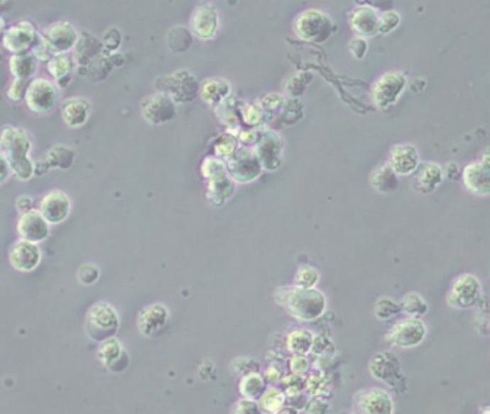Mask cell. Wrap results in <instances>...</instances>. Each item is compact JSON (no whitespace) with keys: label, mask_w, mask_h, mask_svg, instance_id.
Masks as SVG:
<instances>
[{"label":"cell","mask_w":490,"mask_h":414,"mask_svg":"<svg viewBox=\"0 0 490 414\" xmlns=\"http://www.w3.org/2000/svg\"><path fill=\"white\" fill-rule=\"evenodd\" d=\"M199 94L206 104L219 107L230 97L232 85L224 78H209L200 85Z\"/></svg>","instance_id":"cell-28"},{"label":"cell","mask_w":490,"mask_h":414,"mask_svg":"<svg viewBox=\"0 0 490 414\" xmlns=\"http://www.w3.org/2000/svg\"><path fill=\"white\" fill-rule=\"evenodd\" d=\"M220 28V16L217 9L210 4L196 6L190 18V32L202 40L213 39Z\"/></svg>","instance_id":"cell-17"},{"label":"cell","mask_w":490,"mask_h":414,"mask_svg":"<svg viewBox=\"0 0 490 414\" xmlns=\"http://www.w3.org/2000/svg\"><path fill=\"white\" fill-rule=\"evenodd\" d=\"M374 314L379 320L387 321L400 314V307L398 303H396L391 298H380L374 307Z\"/></svg>","instance_id":"cell-41"},{"label":"cell","mask_w":490,"mask_h":414,"mask_svg":"<svg viewBox=\"0 0 490 414\" xmlns=\"http://www.w3.org/2000/svg\"><path fill=\"white\" fill-rule=\"evenodd\" d=\"M445 179V170L437 163H423L414 173L413 187L415 192L428 195L433 193Z\"/></svg>","instance_id":"cell-25"},{"label":"cell","mask_w":490,"mask_h":414,"mask_svg":"<svg viewBox=\"0 0 490 414\" xmlns=\"http://www.w3.org/2000/svg\"><path fill=\"white\" fill-rule=\"evenodd\" d=\"M477 307H479V310L476 314V329L483 337H487V334H489V308H487L486 297L480 298V301L477 303Z\"/></svg>","instance_id":"cell-46"},{"label":"cell","mask_w":490,"mask_h":414,"mask_svg":"<svg viewBox=\"0 0 490 414\" xmlns=\"http://www.w3.org/2000/svg\"><path fill=\"white\" fill-rule=\"evenodd\" d=\"M58 87L46 78L32 80L25 94L28 108L39 115H46L52 112L58 105Z\"/></svg>","instance_id":"cell-11"},{"label":"cell","mask_w":490,"mask_h":414,"mask_svg":"<svg viewBox=\"0 0 490 414\" xmlns=\"http://www.w3.org/2000/svg\"><path fill=\"white\" fill-rule=\"evenodd\" d=\"M462 179L470 193L476 196H487L490 193V165L487 150L483 154V160L473 161L463 168Z\"/></svg>","instance_id":"cell-16"},{"label":"cell","mask_w":490,"mask_h":414,"mask_svg":"<svg viewBox=\"0 0 490 414\" xmlns=\"http://www.w3.org/2000/svg\"><path fill=\"white\" fill-rule=\"evenodd\" d=\"M38 212L49 224L62 223L71 213V200L62 190H50L42 197Z\"/></svg>","instance_id":"cell-19"},{"label":"cell","mask_w":490,"mask_h":414,"mask_svg":"<svg viewBox=\"0 0 490 414\" xmlns=\"http://www.w3.org/2000/svg\"><path fill=\"white\" fill-rule=\"evenodd\" d=\"M278 414H298V408H293V407H283Z\"/></svg>","instance_id":"cell-59"},{"label":"cell","mask_w":490,"mask_h":414,"mask_svg":"<svg viewBox=\"0 0 490 414\" xmlns=\"http://www.w3.org/2000/svg\"><path fill=\"white\" fill-rule=\"evenodd\" d=\"M401 22V16L396 11H387L379 16V35L386 36L396 31Z\"/></svg>","instance_id":"cell-42"},{"label":"cell","mask_w":490,"mask_h":414,"mask_svg":"<svg viewBox=\"0 0 490 414\" xmlns=\"http://www.w3.org/2000/svg\"><path fill=\"white\" fill-rule=\"evenodd\" d=\"M258 137H259V130H244V131H240L239 137H237V141L243 144V147H254L255 143L258 141Z\"/></svg>","instance_id":"cell-55"},{"label":"cell","mask_w":490,"mask_h":414,"mask_svg":"<svg viewBox=\"0 0 490 414\" xmlns=\"http://www.w3.org/2000/svg\"><path fill=\"white\" fill-rule=\"evenodd\" d=\"M259 407L262 410V413L266 414H278L286 404V398L283 391L278 390V388H266L265 393L261 396L259 398Z\"/></svg>","instance_id":"cell-37"},{"label":"cell","mask_w":490,"mask_h":414,"mask_svg":"<svg viewBox=\"0 0 490 414\" xmlns=\"http://www.w3.org/2000/svg\"><path fill=\"white\" fill-rule=\"evenodd\" d=\"M40 36L50 49L52 55L67 53L68 50L75 48L80 38L74 25L67 21H59L49 25L43 29V33Z\"/></svg>","instance_id":"cell-15"},{"label":"cell","mask_w":490,"mask_h":414,"mask_svg":"<svg viewBox=\"0 0 490 414\" xmlns=\"http://www.w3.org/2000/svg\"><path fill=\"white\" fill-rule=\"evenodd\" d=\"M98 278H99V271L95 265H85L78 272V279L84 285H92L98 280Z\"/></svg>","instance_id":"cell-50"},{"label":"cell","mask_w":490,"mask_h":414,"mask_svg":"<svg viewBox=\"0 0 490 414\" xmlns=\"http://www.w3.org/2000/svg\"><path fill=\"white\" fill-rule=\"evenodd\" d=\"M275 300L289 315L303 322L321 318L327 310V297L315 288H279L275 293Z\"/></svg>","instance_id":"cell-2"},{"label":"cell","mask_w":490,"mask_h":414,"mask_svg":"<svg viewBox=\"0 0 490 414\" xmlns=\"http://www.w3.org/2000/svg\"><path fill=\"white\" fill-rule=\"evenodd\" d=\"M400 312L405 314L408 318L420 320L428 311L427 301L417 292H410L404 295L403 300L398 303Z\"/></svg>","instance_id":"cell-35"},{"label":"cell","mask_w":490,"mask_h":414,"mask_svg":"<svg viewBox=\"0 0 490 414\" xmlns=\"http://www.w3.org/2000/svg\"><path fill=\"white\" fill-rule=\"evenodd\" d=\"M407 87V77L403 72H387L373 85V102L379 109L387 111L396 105Z\"/></svg>","instance_id":"cell-8"},{"label":"cell","mask_w":490,"mask_h":414,"mask_svg":"<svg viewBox=\"0 0 490 414\" xmlns=\"http://www.w3.org/2000/svg\"><path fill=\"white\" fill-rule=\"evenodd\" d=\"M140 109L144 120L151 126L167 124L177 115V105L161 92L146 97L141 101Z\"/></svg>","instance_id":"cell-14"},{"label":"cell","mask_w":490,"mask_h":414,"mask_svg":"<svg viewBox=\"0 0 490 414\" xmlns=\"http://www.w3.org/2000/svg\"><path fill=\"white\" fill-rule=\"evenodd\" d=\"M170 311L163 304H153L141 310L137 318L138 329L146 337H158L168 327Z\"/></svg>","instance_id":"cell-22"},{"label":"cell","mask_w":490,"mask_h":414,"mask_svg":"<svg viewBox=\"0 0 490 414\" xmlns=\"http://www.w3.org/2000/svg\"><path fill=\"white\" fill-rule=\"evenodd\" d=\"M345 414H354V413H345Z\"/></svg>","instance_id":"cell-62"},{"label":"cell","mask_w":490,"mask_h":414,"mask_svg":"<svg viewBox=\"0 0 490 414\" xmlns=\"http://www.w3.org/2000/svg\"><path fill=\"white\" fill-rule=\"evenodd\" d=\"M335 348H334V344L332 341L328 338V337H322V335H315L314 338V344H312V348H311V352L315 354V356L318 357H325V359H330L332 354H334Z\"/></svg>","instance_id":"cell-44"},{"label":"cell","mask_w":490,"mask_h":414,"mask_svg":"<svg viewBox=\"0 0 490 414\" xmlns=\"http://www.w3.org/2000/svg\"><path fill=\"white\" fill-rule=\"evenodd\" d=\"M369 369L376 380L398 388V383L401 381V363L396 354L390 351L377 352L371 359Z\"/></svg>","instance_id":"cell-18"},{"label":"cell","mask_w":490,"mask_h":414,"mask_svg":"<svg viewBox=\"0 0 490 414\" xmlns=\"http://www.w3.org/2000/svg\"><path fill=\"white\" fill-rule=\"evenodd\" d=\"M91 112V104L87 98L72 97L68 98L60 105V115L64 123L71 129H80L87 121Z\"/></svg>","instance_id":"cell-27"},{"label":"cell","mask_w":490,"mask_h":414,"mask_svg":"<svg viewBox=\"0 0 490 414\" xmlns=\"http://www.w3.org/2000/svg\"><path fill=\"white\" fill-rule=\"evenodd\" d=\"M481 298V283L477 276L472 273H463L457 276L447 293V303L450 307L457 310H467Z\"/></svg>","instance_id":"cell-10"},{"label":"cell","mask_w":490,"mask_h":414,"mask_svg":"<svg viewBox=\"0 0 490 414\" xmlns=\"http://www.w3.org/2000/svg\"><path fill=\"white\" fill-rule=\"evenodd\" d=\"M42 254L38 245L26 242V241H18L13 244L9 252V261L11 265L21 272H31L33 271L39 262H40Z\"/></svg>","instance_id":"cell-26"},{"label":"cell","mask_w":490,"mask_h":414,"mask_svg":"<svg viewBox=\"0 0 490 414\" xmlns=\"http://www.w3.org/2000/svg\"><path fill=\"white\" fill-rule=\"evenodd\" d=\"M371 185L380 193H393L400 187V180L398 175L388 167V164L384 163L373 171Z\"/></svg>","instance_id":"cell-31"},{"label":"cell","mask_w":490,"mask_h":414,"mask_svg":"<svg viewBox=\"0 0 490 414\" xmlns=\"http://www.w3.org/2000/svg\"><path fill=\"white\" fill-rule=\"evenodd\" d=\"M293 31L302 40L324 43L334 32V22L325 12L308 9L296 16L293 21Z\"/></svg>","instance_id":"cell-5"},{"label":"cell","mask_w":490,"mask_h":414,"mask_svg":"<svg viewBox=\"0 0 490 414\" xmlns=\"http://www.w3.org/2000/svg\"><path fill=\"white\" fill-rule=\"evenodd\" d=\"M379 12L370 6H356L349 16V26L356 38H373L379 35Z\"/></svg>","instance_id":"cell-24"},{"label":"cell","mask_w":490,"mask_h":414,"mask_svg":"<svg viewBox=\"0 0 490 414\" xmlns=\"http://www.w3.org/2000/svg\"><path fill=\"white\" fill-rule=\"evenodd\" d=\"M9 174H11V167L6 158L0 154V185H4L9 179Z\"/></svg>","instance_id":"cell-56"},{"label":"cell","mask_w":490,"mask_h":414,"mask_svg":"<svg viewBox=\"0 0 490 414\" xmlns=\"http://www.w3.org/2000/svg\"><path fill=\"white\" fill-rule=\"evenodd\" d=\"M104 45L107 48V50H116L118 46L121 45V33L118 29H109L105 35H104Z\"/></svg>","instance_id":"cell-54"},{"label":"cell","mask_w":490,"mask_h":414,"mask_svg":"<svg viewBox=\"0 0 490 414\" xmlns=\"http://www.w3.org/2000/svg\"><path fill=\"white\" fill-rule=\"evenodd\" d=\"M266 390V383L263 380V376L259 373H249L246 376H243L240 383H239V391L243 398L258 401L261 396Z\"/></svg>","instance_id":"cell-34"},{"label":"cell","mask_w":490,"mask_h":414,"mask_svg":"<svg viewBox=\"0 0 490 414\" xmlns=\"http://www.w3.org/2000/svg\"><path fill=\"white\" fill-rule=\"evenodd\" d=\"M49 223L40 216L38 210H29L22 213L18 222V233L22 241L31 244H39L48 239L49 236Z\"/></svg>","instance_id":"cell-23"},{"label":"cell","mask_w":490,"mask_h":414,"mask_svg":"<svg viewBox=\"0 0 490 414\" xmlns=\"http://www.w3.org/2000/svg\"><path fill=\"white\" fill-rule=\"evenodd\" d=\"M480 414H489V408L486 407V408H484V411H483V413H480Z\"/></svg>","instance_id":"cell-61"},{"label":"cell","mask_w":490,"mask_h":414,"mask_svg":"<svg viewBox=\"0 0 490 414\" xmlns=\"http://www.w3.org/2000/svg\"><path fill=\"white\" fill-rule=\"evenodd\" d=\"M226 171L234 185H248L258 180L263 168L251 147H240L224 161Z\"/></svg>","instance_id":"cell-6"},{"label":"cell","mask_w":490,"mask_h":414,"mask_svg":"<svg viewBox=\"0 0 490 414\" xmlns=\"http://www.w3.org/2000/svg\"><path fill=\"white\" fill-rule=\"evenodd\" d=\"M48 70L52 78L55 80L56 87L67 88L72 80L74 59L67 53L53 55L48 62Z\"/></svg>","instance_id":"cell-29"},{"label":"cell","mask_w":490,"mask_h":414,"mask_svg":"<svg viewBox=\"0 0 490 414\" xmlns=\"http://www.w3.org/2000/svg\"><path fill=\"white\" fill-rule=\"evenodd\" d=\"M156 88L158 92L167 95L177 105L189 104L195 101L199 95L200 84L192 72L186 70H180L170 75L157 78Z\"/></svg>","instance_id":"cell-4"},{"label":"cell","mask_w":490,"mask_h":414,"mask_svg":"<svg viewBox=\"0 0 490 414\" xmlns=\"http://www.w3.org/2000/svg\"><path fill=\"white\" fill-rule=\"evenodd\" d=\"M315 335L310 329H295L286 337V347L293 356H308Z\"/></svg>","instance_id":"cell-32"},{"label":"cell","mask_w":490,"mask_h":414,"mask_svg":"<svg viewBox=\"0 0 490 414\" xmlns=\"http://www.w3.org/2000/svg\"><path fill=\"white\" fill-rule=\"evenodd\" d=\"M285 104V98L279 94H268L266 97L262 98L261 101V109L266 112H275L279 108H282Z\"/></svg>","instance_id":"cell-49"},{"label":"cell","mask_w":490,"mask_h":414,"mask_svg":"<svg viewBox=\"0 0 490 414\" xmlns=\"http://www.w3.org/2000/svg\"><path fill=\"white\" fill-rule=\"evenodd\" d=\"M320 272L318 269L312 268V266H300L298 268L295 278H293V283L296 288H303V289H311L315 288L320 282Z\"/></svg>","instance_id":"cell-40"},{"label":"cell","mask_w":490,"mask_h":414,"mask_svg":"<svg viewBox=\"0 0 490 414\" xmlns=\"http://www.w3.org/2000/svg\"><path fill=\"white\" fill-rule=\"evenodd\" d=\"M16 207L22 212L26 213L29 210H32V199L29 196H21L16 202Z\"/></svg>","instance_id":"cell-58"},{"label":"cell","mask_w":490,"mask_h":414,"mask_svg":"<svg viewBox=\"0 0 490 414\" xmlns=\"http://www.w3.org/2000/svg\"><path fill=\"white\" fill-rule=\"evenodd\" d=\"M251 364H255L254 360H249V359H236L233 363H232V370L233 373H243V376H246L249 373H258L256 370L251 369Z\"/></svg>","instance_id":"cell-53"},{"label":"cell","mask_w":490,"mask_h":414,"mask_svg":"<svg viewBox=\"0 0 490 414\" xmlns=\"http://www.w3.org/2000/svg\"><path fill=\"white\" fill-rule=\"evenodd\" d=\"M31 150L32 141L23 129L6 126L0 131V154L6 158L16 179L22 182L31 180L35 175Z\"/></svg>","instance_id":"cell-1"},{"label":"cell","mask_w":490,"mask_h":414,"mask_svg":"<svg viewBox=\"0 0 490 414\" xmlns=\"http://www.w3.org/2000/svg\"><path fill=\"white\" fill-rule=\"evenodd\" d=\"M38 32L29 22H19L4 33V46L13 55L28 53L38 39Z\"/></svg>","instance_id":"cell-20"},{"label":"cell","mask_w":490,"mask_h":414,"mask_svg":"<svg viewBox=\"0 0 490 414\" xmlns=\"http://www.w3.org/2000/svg\"><path fill=\"white\" fill-rule=\"evenodd\" d=\"M4 33H5V21L0 18V39L4 38Z\"/></svg>","instance_id":"cell-60"},{"label":"cell","mask_w":490,"mask_h":414,"mask_svg":"<svg viewBox=\"0 0 490 414\" xmlns=\"http://www.w3.org/2000/svg\"><path fill=\"white\" fill-rule=\"evenodd\" d=\"M29 82L31 81H28V80H15L12 82V85L9 87V89H8V98L11 101H15V102L22 101L25 98V94H26V89L29 87Z\"/></svg>","instance_id":"cell-48"},{"label":"cell","mask_w":490,"mask_h":414,"mask_svg":"<svg viewBox=\"0 0 490 414\" xmlns=\"http://www.w3.org/2000/svg\"><path fill=\"white\" fill-rule=\"evenodd\" d=\"M354 414H393L394 401L390 393L380 387L359 390L352 400Z\"/></svg>","instance_id":"cell-7"},{"label":"cell","mask_w":490,"mask_h":414,"mask_svg":"<svg viewBox=\"0 0 490 414\" xmlns=\"http://www.w3.org/2000/svg\"><path fill=\"white\" fill-rule=\"evenodd\" d=\"M289 367L293 374L303 376L305 373L310 371V361L306 356H293L289 361Z\"/></svg>","instance_id":"cell-51"},{"label":"cell","mask_w":490,"mask_h":414,"mask_svg":"<svg viewBox=\"0 0 490 414\" xmlns=\"http://www.w3.org/2000/svg\"><path fill=\"white\" fill-rule=\"evenodd\" d=\"M387 164L398 177L414 174L421 164L417 147L408 143L393 146L388 154Z\"/></svg>","instance_id":"cell-21"},{"label":"cell","mask_w":490,"mask_h":414,"mask_svg":"<svg viewBox=\"0 0 490 414\" xmlns=\"http://www.w3.org/2000/svg\"><path fill=\"white\" fill-rule=\"evenodd\" d=\"M232 414H263V413H262L258 401L241 398L234 404Z\"/></svg>","instance_id":"cell-47"},{"label":"cell","mask_w":490,"mask_h":414,"mask_svg":"<svg viewBox=\"0 0 490 414\" xmlns=\"http://www.w3.org/2000/svg\"><path fill=\"white\" fill-rule=\"evenodd\" d=\"M263 380L265 383H278L281 381V373L278 369L275 367H269L263 376Z\"/></svg>","instance_id":"cell-57"},{"label":"cell","mask_w":490,"mask_h":414,"mask_svg":"<svg viewBox=\"0 0 490 414\" xmlns=\"http://www.w3.org/2000/svg\"><path fill=\"white\" fill-rule=\"evenodd\" d=\"M9 65H11V72L15 77V80H28V81H31V77L36 72V68H38L36 58L32 53L12 55Z\"/></svg>","instance_id":"cell-33"},{"label":"cell","mask_w":490,"mask_h":414,"mask_svg":"<svg viewBox=\"0 0 490 414\" xmlns=\"http://www.w3.org/2000/svg\"><path fill=\"white\" fill-rule=\"evenodd\" d=\"M167 43H168L170 50L174 53L186 52V50H189V48L193 43V35L185 26H175L174 29L170 31L168 38H167Z\"/></svg>","instance_id":"cell-36"},{"label":"cell","mask_w":490,"mask_h":414,"mask_svg":"<svg viewBox=\"0 0 490 414\" xmlns=\"http://www.w3.org/2000/svg\"><path fill=\"white\" fill-rule=\"evenodd\" d=\"M261 165L266 171H275L282 165L283 140L273 130H259V137L252 147Z\"/></svg>","instance_id":"cell-13"},{"label":"cell","mask_w":490,"mask_h":414,"mask_svg":"<svg viewBox=\"0 0 490 414\" xmlns=\"http://www.w3.org/2000/svg\"><path fill=\"white\" fill-rule=\"evenodd\" d=\"M75 48H77V58L80 64L82 62V59H84V64H91L92 59L101 53L99 42L87 32L84 33L81 39L78 38Z\"/></svg>","instance_id":"cell-38"},{"label":"cell","mask_w":490,"mask_h":414,"mask_svg":"<svg viewBox=\"0 0 490 414\" xmlns=\"http://www.w3.org/2000/svg\"><path fill=\"white\" fill-rule=\"evenodd\" d=\"M202 174L207 185L206 196L210 205L217 207L223 206L234 195L236 185L226 171L224 161L213 156L205 158L202 164Z\"/></svg>","instance_id":"cell-3"},{"label":"cell","mask_w":490,"mask_h":414,"mask_svg":"<svg viewBox=\"0 0 490 414\" xmlns=\"http://www.w3.org/2000/svg\"><path fill=\"white\" fill-rule=\"evenodd\" d=\"M241 118L244 124H248L249 127H258L263 120V111L254 104H246L241 107Z\"/></svg>","instance_id":"cell-45"},{"label":"cell","mask_w":490,"mask_h":414,"mask_svg":"<svg viewBox=\"0 0 490 414\" xmlns=\"http://www.w3.org/2000/svg\"><path fill=\"white\" fill-rule=\"evenodd\" d=\"M237 148H239L237 136H234L232 133H223L214 140V144H213L214 156L213 157H216L222 161H226Z\"/></svg>","instance_id":"cell-39"},{"label":"cell","mask_w":490,"mask_h":414,"mask_svg":"<svg viewBox=\"0 0 490 414\" xmlns=\"http://www.w3.org/2000/svg\"><path fill=\"white\" fill-rule=\"evenodd\" d=\"M349 48V52L351 55L355 58V59H362L365 56V53L369 52V43H366V39H362V38H355L349 42L348 45Z\"/></svg>","instance_id":"cell-52"},{"label":"cell","mask_w":490,"mask_h":414,"mask_svg":"<svg viewBox=\"0 0 490 414\" xmlns=\"http://www.w3.org/2000/svg\"><path fill=\"white\" fill-rule=\"evenodd\" d=\"M427 337V327L421 320L405 318L394 324L386 334L390 345L408 349L418 347Z\"/></svg>","instance_id":"cell-12"},{"label":"cell","mask_w":490,"mask_h":414,"mask_svg":"<svg viewBox=\"0 0 490 414\" xmlns=\"http://www.w3.org/2000/svg\"><path fill=\"white\" fill-rule=\"evenodd\" d=\"M331 410V403L328 397L315 396L306 401L305 413L306 414H328Z\"/></svg>","instance_id":"cell-43"},{"label":"cell","mask_w":490,"mask_h":414,"mask_svg":"<svg viewBox=\"0 0 490 414\" xmlns=\"http://www.w3.org/2000/svg\"><path fill=\"white\" fill-rule=\"evenodd\" d=\"M75 160V151L70 148L68 146H55L52 147L45 160L40 161L38 165H43L42 173H45L49 168H60V170H68L72 167Z\"/></svg>","instance_id":"cell-30"},{"label":"cell","mask_w":490,"mask_h":414,"mask_svg":"<svg viewBox=\"0 0 490 414\" xmlns=\"http://www.w3.org/2000/svg\"><path fill=\"white\" fill-rule=\"evenodd\" d=\"M119 327L116 311L107 303H97L87 315V332L94 339L111 338Z\"/></svg>","instance_id":"cell-9"}]
</instances>
